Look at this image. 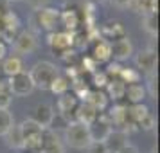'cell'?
<instances>
[{"instance_id":"7","label":"cell","mask_w":160,"mask_h":153,"mask_svg":"<svg viewBox=\"0 0 160 153\" xmlns=\"http://www.w3.org/2000/svg\"><path fill=\"white\" fill-rule=\"evenodd\" d=\"M112 130H113V128H112V123H110V119H108L106 114L97 115L95 123H92L90 126H88V131H90V139H92V142H104Z\"/></svg>"},{"instance_id":"10","label":"cell","mask_w":160,"mask_h":153,"mask_svg":"<svg viewBox=\"0 0 160 153\" xmlns=\"http://www.w3.org/2000/svg\"><path fill=\"white\" fill-rule=\"evenodd\" d=\"M40 153H65V144L58 137V133L51 128L43 130V139H42V148Z\"/></svg>"},{"instance_id":"3","label":"cell","mask_w":160,"mask_h":153,"mask_svg":"<svg viewBox=\"0 0 160 153\" xmlns=\"http://www.w3.org/2000/svg\"><path fill=\"white\" fill-rule=\"evenodd\" d=\"M18 126H20V131H22V135H23V142H25V148L23 150L40 151L42 139H43V128L36 121H32V119H25Z\"/></svg>"},{"instance_id":"40","label":"cell","mask_w":160,"mask_h":153,"mask_svg":"<svg viewBox=\"0 0 160 153\" xmlns=\"http://www.w3.org/2000/svg\"><path fill=\"white\" fill-rule=\"evenodd\" d=\"M8 2H20V0H8Z\"/></svg>"},{"instance_id":"9","label":"cell","mask_w":160,"mask_h":153,"mask_svg":"<svg viewBox=\"0 0 160 153\" xmlns=\"http://www.w3.org/2000/svg\"><path fill=\"white\" fill-rule=\"evenodd\" d=\"M79 106V99L74 94H63L59 95L58 99V112L61 114V117L67 121V124L74 121V115H76V110Z\"/></svg>"},{"instance_id":"32","label":"cell","mask_w":160,"mask_h":153,"mask_svg":"<svg viewBox=\"0 0 160 153\" xmlns=\"http://www.w3.org/2000/svg\"><path fill=\"white\" fill-rule=\"evenodd\" d=\"M108 81H110V78L106 76L104 70H102V72H97V70H95V72H94V85L97 87V90H101L102 87H106V85H108Z\"/></svg>"},{"instance_id":"6","label":"cell","mask_w":160,"mask_h":153,"mask_svg":"<svg viewBox=\"0 0 160 153\" xmlns=\"http://www.w3.org/2000/svg\"><path fill=\"white\" fill-rule=\"evenodd\" d=\"M47 43L54 52H59V56L65 51L72 49L74 43H76V33H68V31H63V33H51L47 36Z\"/></svg>"},{"instance_id":"15","label":"cell","mask_w":160,"mask_h":153,"mask_svg":"<svg viewBox=\"0 0 160 153\" xmlns=\"http://www.w3.org/2000/svg\"><path fill=\"white\" fill-rule=\"evenodd\" d=\"M126 8L131 9L133 13L142 15V16L157 15L158 0H126Z\"/></svg>"},{"instance_id":"4","label":"cell","mask_w":160,"mask_h":153,"mask_svg":"<svg viewBox=\"0 0 160 153\" xmlns=\"http://www.w3.org/2000/svg\"><path fill=\"white\" fill-rule=\"evenodd\" d=\"M6 83H8V87H9V92L13 95H18V97L31 95L32 90H34V85L31 81L29 72H25V70L20 74H16V76H13V78H9Z\"/></svg>"},{"instance_id":"26","label":"cell","mask_w":160,"mask_h":153,"mask_svg":"<svg viewBox=\"0 0 160 153\" xmlns=\"http://www.w3.org/2000/svg\"><path fill=\"white\" fill-rule=\"evenodd\" d=\"M15 126V117L9 110H0V137H4Z\"/></svg>"},{"instance_id":"12","label":"cell","mask_w":160,"mask_h":153,"mask_svg":"<svg viewBox=\"0 0 160 153\" xmlns=\"http://www.w3.org/2000/svg\"><path fill=\"white\" fill-rule=\"evenodd\" d=\"M110 49H112V56H113V59L117 63L124 61V59H130L131 54H133V45H131L128 36H122L119 40H115V42H112Z\"/></svg>"},{"instance_id":"25","label":"cell","mask_w":160,"mask_h":153,"mask_svg":"<svg viewBox=\"0 0 160 153\" xmlns=\"http://www.w3.org/2000/svg\"><path fill=\"white\" fill-rule=\"evenodd\" d=\"M106 90H108V95H106V97L117 101V99H122V97H124L126 85H124L121 79H110L108 85H106Z\"/></svg>"},{"instance_id":"13","label":"cell","mask_w":160,"mask_h":153,"mask_svg":"<svg viewBox=\"0 0 160 153\" xmlns=\"http://www.w3.org/2000/svg\"><path fill=\"white\" fill-rule=\"evenodd\" d=\"M36 20H38V25L42 29L49 31V33H54L56 29V23L59 20V9H54V8H45L42 11H36Z\"/></svg>"},{"instance_id":"42","label":"cell","mask_w":160,"mask_h":153,"mask_svg":"<svg viewBox=\"0 0 160 153\" xmlns=\"http://www.w3.org/2000/svg\"><path fill=\"white\" fill-rule=\"evenodd\" d=\"M0 72H2V69H0Z\"/></svg>"},{"instance_id":"20","label":"cell","mask_w":160,"mask_h":153,"mask_svg":"<svg viewBox=\"0 0 160 153\" xmlns=\"http://www.w3.org/2000/svg\"><path fill=\"white\" fill-rule=\"evenodd\" d=\"M0 69L8 78H13L16 74L23 72V63L20 56H9V58H4V63L0 65Z\"/></svg>"},{"instance_id":"33","label":"cell","mask_w":160,"mask_h":153,"mask_svg":"<svg viewBox=\"0 0 160 153\" xmlns=\"http://www.w3.org/2000/svg\"><path fill=\"white\" fill-rule=\"evenodd\" d=\"M51 2L52 0H27V4H29V8L32 11H42V9L49 8Z\"/></svg>"},{"instance_id":"16","label":"cell","mask_w":160,"mask_h":153,"mask_svg":"<svg viewBox=\"0 0 160 153\" xmlns=\"http://www.w3.org/2000/svg\"><path fill=\"white\" fill-rule=\"evenodd\" d=\"M126 144H128V135L121 130H112L110 135L106 137V140H104V146H106L108 153L121 151Z\"/></svg>"},{"instance_id":"17","label":"cell","mask_w":160,"mask_h":153,"mask_svg":"<svg viewBox=\"0 0 160 153\" xmlns=\"http://www.w3.org/2000/svg\"><path fill=\"white\" fill-rule=\"evenodd\" d=\"M97 112H95L88 103H79V106L76 110V115H74V121H78V123L85 124V126H90L92 123H95V119H97Z\"/></svg>"},{"instance_id":"11","label":"cell","mask_w":160,"mask_h":153,"mask_svg":"<svg viewBox=\"0 0 160 153\" xmlns=\"http://www.w3.org/2000/svg\"><path fill=\"white\" fill-rule=\"evenodd\" d=\"M32 121H36L43 130L51 128L54 124V119H56V114H54V106L51 103H40L36 108H34V117H31Z\"/></svg>"},{"instance_id":"18","label":"cell","mask_w":160,"mask_h":153,"mask_svg":"<svg viewBox=\"0 0 160 153\" xmlns=\"http://www.w3.org/2000/svg\"><path fill=\"white\" fill-rule=\"evenodd\" d=\"M85 103H88L97 114L108 108V97H106V94L101 92V90H90L88 95H87V99H85Z\"/></svg>"},{"instance_id":"5","label":"cell","mask_w":160,"mask_h":153,"mask_svg":"<svg viewBox=\"0 0 160 153\" xmlns=\"http://www.w3.org/2000/svg\"><path fill=\"white\" fill-rule=\"evenodd\" d=\"M38 49V38L32 31H22L20 34H16V38L13 40V51L16 54L27 56L31 52H34Z\"/></svg>"},{"instance_id":"24","label":"cell","mask_w":160,"mask_h":153,"mask_svg":"<svg viewBox=\"0 0 160 153\" xmlns=\"http://www.w3.org/2000/svg\"><path fill=\"white\" fill-rule=\"evenodd\" d=\"M151 112H149V108L146 106L144 103H138V105H131L130 108H128V117H130V121L133 124H140L142 121H144L146 117L149 115Z\"/></svg>"},{"instance_id":"36","label":"cell","mask_w":160,"mask_h":153,"mask_svg":"<svg viewBox=\"0 0 160 153\" xmlns=\"http://www.w3.org/2000/svg\"><path fill=\"white\" fill-rule=\"evenodd\" d=\"M87 150H88V153H108V150H106L104 142H92Z\"/></svg>"},{"instance_id":"29","label":"cell","mask_w":160,"mask_h":153,"mask_svg":"<svg viewBox=\"0 0 160 153\" xmlns=\"http://www.w3.org/2000/svg\"><path fill=\"white\" fill-rule=\"evenodd\" d=\"M119 78H121V81H122L124 85L126 83H130V85H133V83H138V81L142 79V74L138 72L137 69H124L119 72Z\"/></svg>"},{"instance_id":"38","label":"cell","mask_w":160,"mask_h":153,"mask_svg":"<svg viewBox=\"0 0 160 153\" xmlns=\"http://www.w3.org/2000/svg\"><path fill=\"white\" fill-rule=\"evenodd\" d=\"M117 153H140V151H138L137 146H133V144H126V146L122 148V150H121V151H117Z\"/></svg>"},{"instance_id":"19","label":"cell","mask_w":160,"mask_h":153,"mask_svg":"<svg viewBox=\"0 0 160 153\" xmlns=\"http://www.w3.org/2000/svg\"><path fill=\"white\" fill-rule=\"evenodd\" d=\"M124 97H128V101H130L131 105H138V103H142L146 97H148L146 85H140V83L128 85V87H126V92H124Z\"/></svg>"},{"instance_id":"37","label":"cell","mask_w":160,"mask_h":153,"mask_svg":"<svg viewBox=\"0 0 160 153\" xmlns=\"http://www.w3.org/2000/svg\"><path fill=\"white\" fill-rule=\"evenodd\" d=\"M95 67H97V63H95L92 58H88V56H85V59H83V69L87 70V72H95Z\"/></svg>"},{"instance_id":"34","label":"cell","mask_w":160,"mask_h":153,"mask_svg":"<svg viewBox=\"0 0 160 153\" xmlns=\"http://www.w3.org/2000/svg\"><path fill=\"white\" fill-rule=\"evenodd\" d=\"M122 70V65L121 63H117V61H112V63H108V67H106V76H119V72Z\"/></svg>"},{"instance_id":"14","label":"cell","mask_w":160,"mask_h":153,"mask_svg":"<svg viewBox=\"0 0 160 153\" xmlns=\"http://www.w3.org/2000/svg\"><path fill=\"white\" fill-rule=\"evenodd\" d=\"M99 34L102 36V40H106V42H115L119 38L126 36V31H124V25L121 22H117V20H108L106 23H102L101 27H99Z\"/></svg>"},{"instance_id":"35","label":"cell","mask_w":160,"mask_h":153,"mask_svg":"<svg viewBox=\"0 0 160 153\" xmlns=\"http://www.w3.org/2000/svg\"><path fill=\"white\" fill-rule=\"evenodd\" d=\"M138 126H140V128H144V130H153V128L157 126V119H155V115H153V114H149V115L146 117V119L138 124Z\"/></svg>"},{"instance_id":"1","label":"cell","mask_w":160,"mask_h":153,"mask_svg":"<svg viewBox=\"0 0 160 153\" xmlns=\"http://www.w3.org/2000/svg\"><path fill=\"white\" fill-rule=\"evenodd\" d=\"M29 76H31V81H32L34 88L49 90L52 85V81L59 76V69L54 63H51V61L42 59V61H36L34 65L31 67Z\"/></svg>"},{"instance_id":"22","label":"cell","mask_w":160,"mask_h":153,"mask_svg":"<svg viewBox=\"0 0 160 153\" xmlns=\"http://www.w3.org/2000/svg\"><path fill=\"white\" fill-rule=\"evenodd\" d=\"M4 137H6L8 146L9 148H13V150H23V148H25L23 135H22V131H20V126H18V124H15V126H13Z\"/></svg>"},{"instance_id":"39","label":"cell","mask_w":160,"mask_h":153,"mask_svg":"<svg viewBox=\"0 0 160 153\" xmlns=\"http://www.w3.org/2000/svg\"><path fill=\"white\" fill-rule=\"evenodd\" d=\"M6 54H8V47H6L4 42H0V61L6 58Z\"/></svg>"},{"instance_id":"21","label":"cell","mask_w":160,"mask_h":153,"mask_svg":"<svg viewBox=\"0 0 160 153\" xmlns=\"http://www.w3.org/2000/svg\"><path fill=\"white\" fill-rule=\"evenodd\" d=\"M59 20L61 23L65 25V29L68 33H74V31L78 29V25H79V15H78V11L76 9H65V11H61L59 13Z\"/></svg>"},{"instance_id":"27","label":"cell","mask_w":160,"mask_h":153,"mask_svg":"<svg viewBox=\"0 0 160 153\" xmlns=\"http://www.w3.org/2000/svg\"><path fill=\"white\" fill-rule=\"evenodd\" d=\"M68 87H70V81H68V78H65V76H61L59 74L56 79L52 81V85H51V90L52 94H56V95H63L68 92Z\"/></svg>"},{"instance_id":"41","label":"cell","mask_w":160,"mask_h":153,"mask_svg":"<svg viewBox=\"0 0 160 153\" xmlns=\"http://www.w3.org/2000/svg\"><path fill=\"white\" fill-rule=\"evenodd\" d=\"M0 16H2V11H0Z\"/></svg>"},{"instance_id":"2","label":"cell","mask_w":160,"mask_h":153,"mask_svg":"<svg viewBox=\"0 0 160 153\" xmlns=\"http://www.w3.org/2000/svg\"><path fill=\"white\" fill-rule=\"evenodd\" d=\"M63 144L70 146L74 150H87L88 146L92 144L88 126L78 123V121L68 123L65 126V142Z\"/></svg>"},{"instance_id":"30","label":"cell","mask_w":160,"mask_h":153,"mask_svg":"<svg viewBox=\"0 0 160 153\" xmlns=\"http://www.w3.org/2000/svg\"><path fill=\"white\" fill-rule=\"evenodd\" d=\"M13 101V94L9 92L6 81H0V110H9V105Z\"/></svg>"},{"instance_id":"31","label":"cell","mask_w":160,"mask_h":153,"mask_svg":"<svg viewBox=\"0 0 160 153\" xmlns=\"http://www.w3.org/2000/svg\"><path fill=\"white\" fill-rule=\"evenodd\" d=\"M146 92L149 94L151 99H157V74H153V76H148V87H146Z\"/></svg>"},{"instance_id":"23","label":"cell","mask_w":160,"mask_h":153,"mask_svg":"<svg viewBox=\"0 0 160 153\" xmlns=\"http://www.w3.org/2000/svg\"><path fill=\"white\" fill-rule=\"evenodd\" d=\"M112 58V49H110V42L106 40H99L97 43H95V49H94V59L95 63H104V61H110Z\"/></svg>"},{"instance_id":"28","label":"cell","mask_w":160,"mask_h":153,"mask_svg":"<svg viewBox=\"0 0 160 153\" xmlns=\"http://www.w3.org/2000/svg\"><path fill=\"white\" fill-rule=\"evenodd\" d=\"M142 29L151 38H157V33H158V18H157V15L144 16L142 18Z\"/></svg>"},{"instance_id":"8","label":"cell","mask_w":160,"mask_h":153,"mask_svg":"<svg viewBox=\"0 0 160 153\" xmlns=\"http://www.w3.org/2000/svg\"><path fill=\"white\" fill-rule=\"evenodd\" d=\"M135 65H137L138 72H144L146 76H153L157 72V52L153 49H146L140 51L135 56Z\"/></svg>"}]
</instances>
